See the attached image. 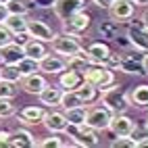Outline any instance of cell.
Masks as SVG:
<instances>
[{
  "label": "cell",
  "instance_id": "cell-46",
  "mask_svg": "<svg viewBox=\"0 0 148 148\" xmlns=\"http://www.w3.org/2000/svg\"><path fill=\"white\" fill-rule=\"evenodd\" d=\"M0 2H6V0H0Z\"/></svg>",
  "mask_w": 148,
  "mask_h": 148
},
{
  "label": "cell",
  "instance_id": "cell-34",
  "mask_svg": "<svg viewBox=\"0 0 148 148\" xmlns=\"http://www.w3.org/2000/svg\"><path fill=\"white\" fill-rule=\"evenodd\" d=\"M15 115V106L11 102V98H0V119H6V117Z\"/></svg>",
  "mask_w": 148,
  "mask_h": 148
},
{
  "label": "cell",
  "instance_id": "cell-37",
  "mask_svg": "<svg viewBox=\"0 0 148 148\" xmlns=\"http://www.w3.org/2000/svg\"><path fill=\"white\" fill-rule=\"evenodd\" d=\"M29 40V34H27V29H25V32H17V34H13V42H17V44H25Z\"/></svg>",
  "mask_w": 148,
  "mask_h": 148
},
{
  "label": "cell",
  "instance_id": "cell-15",
  "mask_svg": "<svg viewBox=\"0 0 148 148\" xmlns=\"http://www.w3.org/2000/svg\"><path fill=\"white\" fill-rule=\"evenodd\" d=\"M25 54H23V46L17 42H8L6 46L0 48V61L8 63V65H17Z\"/></svg>",
  "mask_w": 148,
  "mask_h": 148
},
{
  "label": "cell",
  "instance_id": "cell-17",
  "mask_svg": "<svg viewBox=\"0 0 148 148\" xmlns=\"http://www.w3.org/2000/svg\"><path fill=\"white\" fill-rule=\"evenodd\" d=\"M8 146L11 148H34L36 146V138L27 130H17V132H11Z\"/></svg>",
  "mask_w": 148,
  "mask_h": 148
},
{
  "label": "cell",
  "instance_id": "cell-39",
  "mask_svg": "<svg viewBox=\"0 0 148 148\" xmlns=\"http://www.w3.org/2000/svg\"><path fill=\"white\" fill-rule=\"evenodd\" d=\"M8 138H11V132H0V148L2 146H8Z\"/></svg>",
  "mask_w": 148,
  "mask_h": 148
},
{
  "label": "cell",
  "instance_id": "cell-11",
  "mask_svg": "<svg viewBox=\"0 0 148 148\" xmlns=\"http://www.w3.org/2000/svg\"><path fill=\"white\" fill-rule=\"evenodd\" d=\"M134 127H136L134 119H132V117H127L125 113L113 115L111 123H108V130H111V132H113L115 136H132Z\"/></svg>",
  "mask_w": 148,
  "mask_h": 148
},
{
  "label": "cell",
  "instance_id": "cell-20",
  "mask_svg": "<svg viewBox=\"0 0 148 148\" xmlns=\"http://www.w3.org/2000/svg\"><path fill=\"white\" fill-rule=\"evenodd\" d=\"M44 113H46V111H44L42 106H36V104L25 106L23 111L19 113V121L25 123V125H36V123H42Z\"/></svg>",
  "mask_w": 148,
  "mask_h": 148
},
{
  "label": "cell",
  "instance_id": "cell-38",
  "mask_svg": "<svg viewBox=\"0 0 148 148\" xmlns=\"http://www.w3.org/2000/svg\"><path fill=\"white\" fill-rule=\"evenodd\" d=\"M11 15L8 13V6H6V2H0V23H4V19Z\"/></svg>",
  "mask_w": 148,
  "mask_h": 148
},
{
  "label": "cell",
  "instance_id": "cell-43",
  "mask_svg": "<svg viewBox=\"0 0 148 148\" xmlns=\"http://www.w3.org/2000/svg\"><path fill=\"white\" fill-rule=\"evenodd\" d=\"M142 69H144V73L148 75V52H146L144 58H142Z\"/></svg>",
  "mask_w": 148,
  "mask_h": 148
},
{
  "label": "cell",
  "instance_id": "cell-26",
  "mask_svg": "<svg viewBox=\"0 0 148 148\" xmlns=\"http://www.w3.org/2000/svg\"><path fill=\"white\" fill-rule=\"evenodd\" d=\"M132 106H148V86H138L130 94Z\"/></svg>",
  "mask_w": 148,
  "mask_h": 148
},
{
  "label": "cell",
  "instance_id": "cell-19",
  "mask_svg": "<svg viewBox=\"0 0 148 148\" xmlns=\"http://www.w3.org/2000/svg\"><path fill=\"white\" fill-rule=\"evenodd\" d=\"M61 96H63L61 86H46L44 90L38 94L40 102L46 104V106H61Z\"/></svg>",
  "mask_w": 148,
  "mask_h": 148
},
{
  "label": "cell",
  "instance_id": "cell-6",
  "mask_svg": "<svg viewBox=\"0 0 148 148\" xmlns=\"http://www.w3.org/2000/svg\"><path fill=\"white\" fill-rule=\"evenodd\" d=\"M108 17H111V21L115 23H125L130 21L136 13V4L132 0H113L111 4H108Z\"/></svg>",
  "mask_w": 148,
  "mask_h": 148
},
{
  "label": "cell",
  "instance_id": "cell-27",
  "mask_svg": "<svg viewBox=\"0 0 148 148\" xmlns=\"http://www.w3.org/2000/svg\"><path fill=\"white\" fill-rule=\"evenodd\" d=\"M0 77H4V79H8V82H15V84H19L23 75H21V71H19V67H17V65L2 63V67H0Z\"/></svg>",
  "mask_w": 148,
  "mask_h": 148
},
{
  "label": "cell",
  "instance_id": "cell-3",
  "mask_svg": "<svg viewBox=\"0 0 148 148\" xmlns=\"http://www.w3.org/2000/svg\"><path fill=\"white\" fill-rule=\"evenodd\" d=\"M65 134H69L73 146H82V148H92L98 144V136L96 130H92L90 125H67Z\"/></svg>",
  "mask_w": 148,
  "mask_h": 148
},
{
  "label": "cell",
  "instance_id": "cell-4",
  "mask_svg": "<svg viewBox=\"0 0 148 148\" xmlns=\"http://www.w3.org/2000/svg\"><path fill=\"white\" fill-rule=\"evenodd\" d=\"M113 119V111L108 108L106 104H94V106H88V113H86V125H90L92 130L96 132H102L108 130V123Z\"/></svg>",
  "mask_w": 148,
  "mask_h": 148
},
{
  "label": "cell",
  "instance_id": "cell-32",
  "mask_svg": "<svg viewBox=\"0 0 148 148\" xmlns=\"http://www.w3.org/2000/svg\"><path fill=\"white\" fill-rule=\"evenodd\" d=\"M111 148H138L134 136H117V140L111 142Z\"/></svg>",
  "mask_w": 148,
  "mask_h": 148
},
{
  "label": "cell",
  "instance_id": "cell-33",
  "mask_svg": "<svg viewBox=\"0 0 148 148\" xmlns=\"http://www.w3.org/2000/svg\"><path fill=\"white\" fill-rule=\"evenodd\" d=\"M36 146H40V148H61V146H67V144H65L56 134H52L50 138H44V140L36 142Z\"/></svg>",
  "mask_w": 148,
  "mask_h": 148
},
{
  "label": "cell",
  "instance_id": "cell-23",
  "mask_svg": "<svg viewBox=\"0 0 148 148\" xmlns=\"http://www.w3.org/2000/svg\"><path fill=\"white\" fill-rule=\"evenodd\" d=\"M90 56H88L86 48H82L79 52H75L71 56H67V69H75V71H84V69L90 65Z\"/></svg>",
  "mask_w": 148,
  "mask_h": 148
},
{
  "label": "cell",
  "instance_id": "cell-28",
  "mask_svg": "<svg viewBox=\"0 0 148 148\" xmlns=\"http://www.w3.org/2000/svg\"><path fill=\"white\" fill-rule=\"evenodd\" d=\"M82 98L77 96L75 90H63V96H61V106L63 108H73V106H82Z\"/></svg>",
  "mask_w": 148,
  "mask_h": 148
},
{
  "label": "cell",
  "instance_id": "cell-36",
  "mask_svg": "<svg viewBox=\"0 0 148 148\" xmlns=\"http://www.w3.org/2000/svg\"><path fill=\"white\" fill-rule=\"evenodd\" d=\"M8 42H13V34L6 29V25H4V23H0V48L6 46Z\"/></svg>",
  "mask_w": 148,
  "mask_h": 148
},
{
  "label": "cell",
  "instance_id": "cell-30",
  "mask_svg": "<svg viewBox=\"0 0 148 148\" xmlns=\"http://www.w3.org/2000/svg\"><path fill=\"white\" fill-rule=\"evenodd\" d=\"M8 13L13 15H27L29 13V2L27 0H6Z\"/></svg>",
  "mask_w": 148,
  "mask_h": 148
},
{
  "label": "cell",
  "instance_id": "cell-44",
  "mask_svg": "<svg viewBox=\"0 0 148 148\" xmlns=\"http://www.w3.org/2000/svg\"><path fill=\"white\" fill-rule=\"evenodd\" d=\"M54 0H38V6H52Z\"/></svg>",
  "mask_w": 148,
  "mask_h": 148
},
{
  "label": "cell",
  "instance_id": "cell-13",
  "mask_svg": "<svg viewBox=\"0 0 148 148\" xmlns=\"http://www.w3.org/2000/svg\"><path fill=\"white\" fill-rule=\"evenodd\" d=\"M44 127L48 132H52V134H65L67 130V119H65V115L63 113H58V111H48L44 113V119H42Z\"/></svg>",
  "mask_w": 148,
  "mask_h": 148
},
{
  "label": "cell",
  "instance_id": "cell-31",
  "mask_svg": "<svg viewBox=\"0 0 148 148\" xmlns=\"http://www.w3.org/2000/svg\"><path fill=\"white\" fill-rule=\"evenodd\" d=\"M17 67H19V71H21V75H29V73L40 71V69H38V61H34V58H27V56H23L21 61L17 63Z\"/></svg>",
  "mask_w": 148,
  "mask_h": 148
},
{
  "label": "cell",
  "instance_id": "cell-8",
  "mask_svg": "<svg viewBox=\"0 0 148 148\" xmlns=\"http://www.w3.org/2000/svg\"><path fill=\"white\" fill-rule=\"evenodd\" d=\"M52 8H54V15L65 21L71 15L79 13V11H86V0H54L52 2Z\"/></svg>",
  "mask_w": 148,
  "mask_h": 148
},
{
  "label": "cell",
  "instance_id": "cell-29",
  "mask_svg": "<svg viewBox=\"0 0 148 148\" xmlns=\"http://www.w3.org/2000/svg\"><path fill=\"white\" fill-rule=\"evenodd\" d=\"M17 84L15 82H8V79H4V77H0V98H13L17 96Z\"/></svg>",
  "mask_w": 148,
  "mask_h": 148
},
{
  "label": "cell",
  "instance_id": "cell-14",
  "mask_svg": "<svg viewBox=\"0 0 148 148\" xmlns=\"http://www.w3.org/2000/svg\"><path fill=\"white\" fill-rule=\"evenodd\" d=\"M84 82H86L84 73L75 71V69H65L63 73H58V86H61L63 90H77Z\"/></svg>",
  "mask_w": 148,
  "mask_h": 148
},
{
  "label": "cell",
  "instance_id": "cell-7",
  "mask_svg": "<svg viewBox=\"0 0 148 148\" xmlns=\"http://www.w3.org/2000/svg\"><path fill=\"white\" fill-rule=\"evenodd\" d=\"M90 21H92V17L86 11H79V13H75V15H71L69 19L63 21V32L71 34V36H79L90 27Z\"/></svg>",
  "mask_w": 148,
  "mask_h": 148
},
{
  "label": "cell",
  "instance_id": "cell-16",
  "mask_svg": "<svg viewBox=\"0 0 148 148\" xmlns=\"http://www.w3.org/2000/svg\"><path fill=\"white\" fill-rule=\"evenodd\" d=\"M127 40H130V46H136L140 50L148 52V32L142 25H132L127 29Z\"/></svg>",
  "mask_w": 148,
  "mask_h": 148
},
{
  "label": "cell",
  "instance_id": "cell-42",
  "mask_svg": "<svg viewBox=\"0 0 148 148\" xmlns=\"http://www.w3.org/2000/svg\"><path fill=\"white\" fill-rule=\"evenodd\" d=\"M136 146H138V148H146V146H148V136L138 138V140H136Z\"/></svg>",
  "mask_w": 148,
  "mask_h": 148
},
{
  "label": "cell",
  "instance_id": "cell-25",
  "mask_svg": "<svg viewBox=\"0 0 148 148\" xmlns=\"http://www.w3.org/2000/svg\"><path fill=\"white\" fill-rule=\"evenodd\" d=\"M75 92H77V96L82 98L84 104H92V102H96V98H98V88H94L92 84H88V82H84Z\"/></svg>",
  "mask_w": 148,
  "mask_h": 148
},
{
  "label": "cell",
  "instance_id": "cell-41",
  "mask_svg": "<svg viewBox=\"0 0 148 148\" xmlns=\"http://www.w3.org/2000/svg\"><path fill=\"white\" fill-rule=\"evenodd\" d=\"M140 25L146 29V32H148V8H146V11L142 13V17H140Z\"/></svg>",
  "mask_w": 148,
  "mask_h": 148
},
{
  "label": "cell",
  "instance_id": "cell-5",
  "mask_svg": "<svg viewBox=\"0 0 148 148\" xmlns=\"http://www.w3.org/2000/svg\"><path fill=\"white\" fill-rule=\"evenodd\" d=\"M50 44H52V50L56 52V54H61V56H71V54H75V52H79L82 50V42H79V38L77 36H71V34H54V38L50 40Z\"/></svg>",
  "mask_w": 148,
  "mask_h": 148
},
{
  "label": "cell",
  "instance_id": "cell-10",
  "mask_svg": "<svg viewBox=\"0 0 148 148\" xmlns=\"http://www.w3.org/2000/svg\"><path fill=\"white\" fill-rule=\"evenodd\" d=\"M27 34L29 38H36V40L46 42V44L54 38V32L40 19H27Z\"/></svg>",
  "mask_w": 148,
  "mask_h": 148
},
{
  "label": "cell",
  "instance_id": "cell-47",
  "mask_svg": "<svg viewBox=\"0 0 148 148\" xmlns=\"http://www.w3.org/2000/svg\"><path fill=\"white\" fill-rule=\"evenodd\" d=\"M146 121H148V119H146ZM146 127H148V123H146Z\"/></svg>",
  "mask_w": 148,
  "mask_h": 148
},
{
  "label": "cell",
  "instance_id": "cell-18",
  "mask_svg": "<svg viewBox=\"0 0 148 148\" xmlns=\"http://www.w3.org/2000/svg\"><path fill=\"white\" fill-rule=\"evenodd\" d=\"M23 54L27 58H34V61H40V58H44L48 54L46 50V42H40L36 40V38H29V40L23 44Z\"/></svg>",
  "mask_w": 148,
  "mask_h": 148
},
{
  "label": "cell",
  "instance_id": "cell-40",
  "mask_svg": "<svg viewBox=\"0 0 148 148\" xmlns=\"http://www.w3.org/2000/svg\"><path fill=\"white\" fill-rule=\"evenodd\" d=\"M92 4H96V6H100V8H108V4L113 2V0H90Z\"/></svg>",
  "mask_w": 148,
  "mask_h": 148
},
{
  "label": "cell",
  "instance_id": "cell-1",
  "mask_svg": "<svg viewBox=\"0 0 148 148\" xmlns=\"http://www.w3.org/2000/svg\"><path fill=\"white\" fill-rule=\"evenodd\" d=\"M100 102L111 108L113 115L125 113L127 106H132V104H130V96H125V92L121 90L119 84H111L108 88L100 90Z\"/></svg>",
  "mask_w": 148,
  "mask_h": 148
},
{
  "label": "cell",
  "instance_id": "cell-24",
  "mask_svg": "<svg viewBox=\"0 0 148 148\" xmlns=\"http://www.w3.org/2000/svg\"><path fill=\"white\" fill-rule=\"evenodd\" d=\"M4 25L11 34H17V32H25L27 29V15H8L4 19Z\"/></svg>",
  "mask_w": 148,
  "mask_h": 148
},
{
  "label": "cell",
  "instance_id": "cell-2",
  "mask_svg": "<svg viewBox=\"0 0 148 148\" xmlns=\"http://www.w3.org/2000/svg\"><path fill=\"white\" fill-rule=\"evenodd\" d=\"M82 73H84V79L88 84H92L94 88H98V92L104 90V88H108L111 84H115L113 69H108V67H104L100 63H90Z\"/></svg>",
  "mask_w": 148,
  "mask_h": 148
},
{
  "label": "cell",
  "instance_id": "cell-9",
  "mask_svg": "<svg viewBox=\"0 0 148 148\" xmlns=\"http://www.w3.org/2000/svg\"><path fill=\"white\" fill-rule=\"evenodd\" d=\"M38 69L44 75H58L67 69V61L58 54H46L44 58L38 61Z\"/></svg>",
  "mask_w": 148,
  "mask_h": 148
},
{
  "label": "cell",
  "instance_id": "cell-35",
  "mask_svg": "<svg viewBox=\"0 0 148 148\" xmlns=\"http://www.w3.org/2000/svg\"><path fill=\"white\" fill-rule=\"evenodd\" d=\"M117 23L115 21H111V23H104V25H100V34L104 36V38H111V40H113V38H117Z\"/></svg>",
  "mask_w": 148,
  "mask_h": 148
},
{
  "label": "cell",
  "instance_id": "cell-21",
  "mask_svg": "<svg viewBox=\"0 0 148 148\" xmlns=\"http://www.w3.org/2000/svg\"><path fill=\"white\" fill-rule=\"evenodd\" d=\"M86 52H88L92 63L104 65V61L108 58V54H111V48H108V44H104V42H94V44H90L86 48Z\"/></svg>",
  "mask_w": 148,
  "mask_h": 148
},
{
  "label": "cell",
  "instance_id": "cell-12",
  "mask_svg": "<svg viewBox=\"0 0 148 148\" xmlns=\"http://www.w3.org/2000/svg\"><path fill=\"white\" fill-rule=\"evenodd\" d=\"M46 86H48V82H46L44 73H40V71L29 73V75H23V77H21V88H23L27 94H36V96H38Z\"/></svg>",
  "mask_w": 148,
  "mask_h": 148
},
{
  "label": "cell",
  "instance_id": "cell-22",
  "mask_svg": "<svg viewBox=\"0 0 148 148\" xmlns=\"http://www.w3.org/2000/svg\"><path fill=\"white\" fill-rule=\"evenodd\" d=\"M86 113H88V104L82 106H73V108H65V119L69 125H84L86 123Z\"/></svg>",
  "mask_w": 148,
  "mask_h": 148
},
{
  "label": "cell",
  "instance_id": "cell-45",
  "mask_svg": "<svg viewBox=\"0 0 148 148\" xmlns=\"http://www.w3.org/2000/svg\"><path fill=\"white\" fill-rule=\"evenodd\" d=\"M136 6H148V0H132Z\"/></svg>",
  "mask_w": 148,
  "mask_h": 148
}]
</instances>
